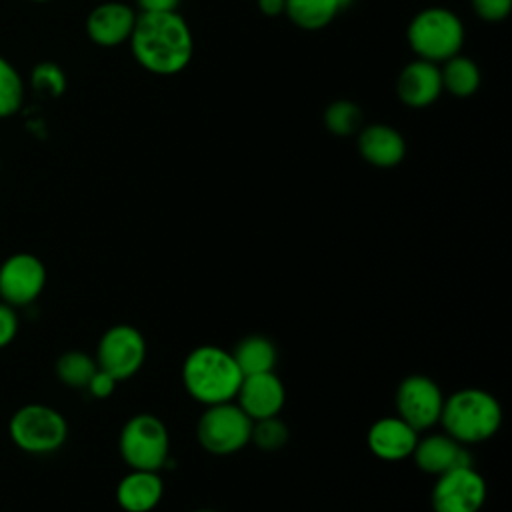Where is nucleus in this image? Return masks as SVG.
I'll list each match as a JSON object with an SVG mask.
<instances>
[{"mask_svg":"<svg viewBox=\"0 0 512 512\" xmlns=\"http://www.w3.org/2000/svg\"><path fill=\"white\" fill-rule=\"evenodd\" d=\"M342 10L338 0H286L288 18L306 30L324 28Z\"/></svg>","mask_w":512,"mask_h":512,"instance_id":"obj_20","label":"nucleus"},{"mask_svg":"<svg viewBox=\"0 0 512 512\" xmlns=\"http://www.w3.org/2000/svg\"><path fill=\"white\" fill-rule=\"evenodd\" d=\"M258 6L266 16H278L286 10V0H258Z\"/></svg>","mask_w":512,"mask_h":512,"instance_id":"obj_31","label":"nucleus"},{"mask_svg":"<svg viewBox=\"0 0 512 512\" xmlns=\"http://www.w3.org/2000/svg\"><path fill=\"white\" fill-rule=\"evenodd\" d=\"M442 92L440 68L428 60H414L398 76V96L404 104L420 108L432 104Z\"/></svg>","mask_w":512,"mask_h":512,"instance_id":"obj_16","label":"nucleus"},{"mask_svg":"<svg viewBox=\"0 0 512 512\" xmlns=\"http://www.w3.org/2000/svg\"><path fill=\"white\" fill-rule=\"evenodd\" d=\"M136 16L130 6L122 2H104L96 6L86 22L88 36L100 46H116L130 38Z\"/></svg>","mask_w":512,"mask_h":512,"instance_id":"obj_15","label":"nucleus"},{"mask_svg":"<svg viewBox=\"0 0 512 512\" xmlns=\"http://www.w3.org/2000/svg\"><path fill=\"white\" fill-rule=\"evenodd\" d=\"M24 88L14 66L0 56V118L14 114L22 104Z\"/></svg>","mask_w":512,"mask_h":512,"instance_id":"obj_25","label":"nucleus"},{"mask_svg":"<svg viewBox=\"0 0 512 512\" xmlns=\"http://www.w3.org/2000/svg\"><path fill=\"white\" fill-rule=\"evenodd\" d=\"M412 458L416 466L432 476H438L456 466H470L472 458L464 444L450 438L446 432L418 438Z\"/></svg>","mask_w":512,"mask_h":512,"instance_id":"obj_14","label":"nucleus"},{"mask_svg":"<svg viewBox=\"0 0 512 512\" xmlns=\"http://www.w3.org/2000/svg\"><path fill=\"white\" fill-rule=\"evenodd\" d=\"M370 452L384 462H398L412 456L418 442V432L402 418L382 416L372 422L366 434Z\"/></svg>","mask_w":512,"mask_h":512,"instance_id":"obj_13","label":"nucleus"},{"mask_svg":"<svg viewBox=\"0 0 512 512\" xmlns=\"http://www.w3.org/2000/svg\"><path fill=\"white\" fill-rule=\"evenodd\" d=\"M324 122H326V128H328L332 134H336V136H348V134H352V132H356V130L360 128L362 110H360L354 102L338 100V102H332V104L326 108Z\"/></svg>","mask_w":512,"mask_h":512,"instance_id":"obj_23","label":"nucleus"},{"mask_svg":"<svg viewBox=\"0 0 512 512\" xmlns=\"http://www.w3.org/2000/svg\"><path fill=\"white\" fill-rule=\"evenodd\" d=\"M36 2H44V0H36Z\"/></svg>","mask_w":512,"mask_h":512,"instance_id":"obj_34","label":"nucleus"},{"mask_svg":"<svg viewBox=\"0 0 512 512\" xmlns=\"http://www.w3.org/2000/svg\"><path fill=\"white\" fill-rule=\"evenodd\" d=\"M46 286V266L30 252H16L0 264V298L10 306L32 304Z\"/></svg>","mask_w":512,"mask_h":512,"instance_id":"obj_11","label":"nucleus"},{"mask_svg":"<svg viewBox=\"0 0 512 512\" xmlns=\"http://www.w3.org/2000/svg\"><path fill=\"white\" fill-rule=\"evenodd\" d=\"M116 384H118V380H114L108 372H104V370H96L94 372V376L90 378V382L86 384V390L90 392V396H94V398H108L112 392H114V388H116Z\"/></svg>","mask_w":512,"mask_h":512,"instance_id":"obj_29","label":"nucleus"},{"mask_svg":"<svg viewBox=\"0 0 512 512\" xmlns=\"http://www.w3.org/2000/svg\"><path fill=\"white\" fill-rule=\"evenodd\" d=\"M252 420L236 402L206 406L196 424L200 446L214 456H228L250 442Z\"/></svg>","mask_w":512,"mask_h":512,"instance_id":"obj_7","label":"nucleus"},{"mask_svg":"<svg viewBox=\"0 0 512 512\" xmlns=\"http://www.w3.org/2000/svg\"><path fill=\"white\" fill-rule=\"evenodd\" d=\"M236 404L254 420L278 416L286 402V390L282 380L272 372H260L244 376L236 392Z\"/></svg>","mask_w":512,"mask_h":512,"instance_id":"obj_12","label":"nucleus"},{"mask_svg":"<svg viewBox=\"0 0 512 512\" xmlns=\"http://www.w3.org/2000/svg\"><path fill=\"white\" fill-rule=\"evenodd\" d=\"M8 432L20 450L28 454H50L66 442L68 422L56 408L32 402L12 414Z\"/></svg>","mask_w":512,"mask_h":512,"instance_id":"obj_6","label":"nucleus"},{"mask_svg":"<svg viewBox=\"0 0 512 512\" xmlns=\"http://www.w3.org/2000/svg\"><path fill=\"white\" fill-rule=\"evenodd\" d=\"M444 432L470 446L492 438L502 426V406L482 388H460L444 398L440 420Z\"/></svg>","mask_w":512,"mask_h":512,"instance_id":"obj_3","label":"nucleus"},{"mask_svg":"<svg viewBox=\"0 0 512 512\" xmlns=\"http://www.w3.org/2000/svg\"><path fill=\"white\" fill-rule=\"evenodd\" d=\"M444 394L436 380L426 374L406 376L394 394L396 416L410 424L416 432L432 428L440 420Z\"/></svg>","mask_w":512,"mask_h":512,"instance_id":"obj_10","label":"nucleus"},{"mask_svg":"<svg viewBox=\"0 0 512 512\" xmlns=\"http://www.w3.org/2000/svg\"><path fill=\"white\" fill-rule=\"evenodd\" d=\"M18 332V316L14 306L0 302V348H6Z\"/></svg>","mask_w":512,"mask_h":512,"instance_id":"obj_28","label":"nucleus"},{"mask_svg":"<svg viewBox=\"0 0 512 512\" xmlns=\"http://www.w3.org/2000/svg\"><path fill=\"white\" fill-rule=\"evenodd\" d=\"M164 496V480L158 472L132 470L116 486V502L124 512H150Z\"/></svg>","mask_w":512,"mask_h":512,"instance_id":"obj_17","label":"nucleus"},{"mask_svg":"<svg viewBox=\"0 0 512 512\" xmlns=\"http://www.w3.org/2000/svg\"><path fill=\"white\" fill-rule=\"evenodd\" d=\"M434 512H480L486 502V480L470 466H456L436 476L430 494Z\"/></svg>","mask_w":512,"mask_h":512,"instance_id":"obj_9","label":"nucleus"},{"mask_svg":"<svg viewBox=\"0 0 512 512\" xmlns=\"http://www.w3.org/2000/svg\"><path fill=\"white\" fill-rule=\"evenodd\" d=\"M476 14L488 22L504 20L510 14L512 0H472Z\"/></svg>","mask_w":512,"mask_h":512,"instance_id":"obj_27","label":"nucleus"},{"mask_svg":"<svg viewBox=\"0 0 512 512\" xmlns=\"http://www.w3.org/2000/svg\"><path fill=\"white\" fill-rule=\"evenodd\" d=\"M180 0H138L142 12H176Z\"/></svg>","mask_w":512,"mask_h":512,"instance_id":"obj_30","label":"nucleus"},{"mask_svg":"<svg viewBox=\"0 0 512 512\" xmlns=\"http://www.w3.org/2000/svg\"><path fill=\"white\" fill-rule=\"evenodd\" d=\"M288 438H290L288 426L278 416H270V418L252 422L250 442H254L260 450L274 452V450L282 448L288 442Z\"/></svg>","mask_w":512,"mask_h":512,"instance_id":"obj_24","label":"nucleus"},{"mask_svg":"<svg viewBox=\"0 0 512 512\" xmlns=\"http://www.w3.org/2000/svg\"><path fill=\"white\" fill-rule=\"evenodd\" d=\"M128 40L138 64L162 76L184 70L194 54L192 32L176 12H142Z\"/></svg>","mask_w":512,"mask_h":512,"instance_id":"obj_1","label":"nucleus"},{"mask_svg":"<svg viewBox=\"0 0 512 512\" xmlns=\"http://www.w3.org/2000/svg\"><path fill=\"white\" fill-rule=\"evenodd\" d=\"M32 84L38 92H44L48 96H60L64 92L66 78H64V72L56 64L42 62L32 72Z\"/></svg>","mask_w":512,"mask_h":512,"instance_id":"obj_26","label":"nucleus"},{"mask_svg":"<svg viewBox=\"0 0 512 512\" xmlns=\"http://www.w3.org/2000/svg\"><path fill=\"white\" fill-rule=\"evenodd\" d=\"M242 378L232 352L214 344L192 348L182 362V384L204 406L234 400Z\"/></svg>","mask_w":512,"mask_h":512,"instance_id":"obj_2","label":"nucleus"},{"mask_svg":"<svg viewBox=\"0 0 512 512\" xmlns=\"http://www.w3.org/2000/svg\"><path fill=\"white\" fill-rule=\"evenodd\" d=\"M94 360L114 380H128L146 360V338L136 326L114 324L100 336Z\"/></svg>","mask_w":512,"mask_h":512,"instance_id":"obj_8","label":"nucleus"},{"mask_svg":"<svg viewBox=\"0 0 512 512\" xmlns=\"http://www.w3.org/2000/svg\"><path fill=\"white\" fill-rule=\"evenodd\" d=\"M358 150L362 158L378 168H390L404 160L406 144L398 130L386 124H372L360 132Z\"/></svg>","mask_w":512,"mask_h":512,"instance_id":"obj_18","label":"nucleus"},{"mask_svg":"<svg viewBox=\"0 0 512 512\" xmlns=\"http://www.w3.org/2000/svg\"><path fill=\"white\" fill-rule=\"evenodd\" d=\"M442 88L452 92L458 98H466L476 92L480 86L478 66L464 56H452L446 60V66L440 70Z\"/></svg>","mask_w":512,"mask_h":512,"instance_id":"obj_21","label":"nucleus"},{"mask_svg":"<svg viewBox=\"0 0 512 512\" xmlns=\"http://www.w3.org/2000/svg\"><path fill=\"white\" fill-rule=\"evenodd\" d=\"M230 352H232V358L236 360L242 376L272 372L276 366V358H278L274 342L262 334L244 336L242 340L236 342V346Z\"/></svg>","mask_w":512,"mask_h":512,"instance_id":"obj_19","label":"nucleus"},{"mask_svg":"<svg viewBox=\"0 0 512 512\" xmlns=\"http://www.w3.org/2000/svg\"><path fill=\"white\" fill-rule=\"evenodd\" d=\"M54 370H56V378L62 384L70 388H86V384L98 370V364L94 356L82 350H68L58 356Z\"/></svg>","mask_w":512,"mask_h":512,"instance_id":"obj_22","label":"nucleus"},{"mask_svg":"<svg viewBox=\"0 0 512 512\" xmlns=\"http://www.w3.org/2000/svg\"><path fill=\"white\" fill-rule=\"evenodd\" d=\"M196 512H218V510H208V508H202V510H196Z\"/></svg>","mask_w":512,"mask_h":512,"instance_id":"obj_33","label":"nucleus"},{"mask_svg":"<svg viewBox=\"0 0 512 512\" xmlns=\"http://www.w3.org/2000/svg\"><path fill=\"white\" fill-rule=\"evenodd\" d=\"M118 450L132 470L160 472L170 460L168 428L154 414H134L120 430Z\"/></svg>","mask_w":512,"mask_h":512,"instance_id":"obj_4","label":"nucleus"},{"mask_svg":"<svg viewBox=\"0 0 512 512\" xmlns=\"http://www.w3.org/2000/svg\"><path fill=\"white\" fill-rule=\"evenodd\" d=\"M338 2H340V6H342V8H346V6H348L352 0H338Z\"/></svg>","mask_w":512,"mask_h":512,"instance_id":"obj_32","label":"nucleus"},{"mask_svg":"<svg viewBox=\"0 0 512 512\" xmlns=\"http://www.w3.org/2000/svg\"><path fill=\"white\" fill-rule=\"evenodd\" d=\"M412 50L428 62H446L456 56L464 42L460 18L446 8H426L418 12L408 26Z\"/></svg>","mask_w":512,"mask_h":512,"instance_id":"obj_5","label":"nucleus"}]
</instances>
